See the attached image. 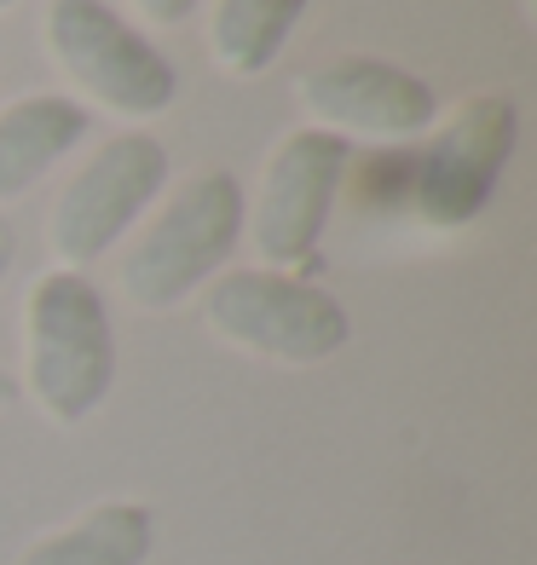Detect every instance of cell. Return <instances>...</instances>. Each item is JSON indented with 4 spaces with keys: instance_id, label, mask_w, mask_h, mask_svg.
Instances as JSON below:
<instances>
[{
    "instance_id": "obj_1",
    "label": "cell",
    "mask_w": 537,
    "mask_h": 565,
    "mask_svg": "<svg viewBox=\"0 0 537 565\" xmlns=\"http://www.w3.org/2000/svg\"><path fill=\"white\" fill-rule=\"evenodd\" d=\"M23 370H30L35 404L59 427L98 416V404L110 398L122 352L110 306L87 271L53 266L35 277L30 306H23Z\"/></svg>"
},
{
    "instance_id": "obj_2",
    "label": "cell",
    "mask_w": 537,
    "mask_h": 565,
    "mask_svg": "<svg viewBox=\"0 0 537 565\" xmlns=\"http://www.w3.org/2000/svg\"><path fill=\"white\" fill-rule=\"evenodd\" d=\"M243 209L249 196L232 168H202L179 179L134 248L122 254V295L145 312H173L202 295L243 237Z\"/></svg>"
},
{
    "instance_id": "obj_3",
    "label": "cell",
    "mask_w": 537,
    "mask_h": 565,
    "mask_svg": "<svg viewBox=\"0 0 537 565\" xmlns=\"http://www.w3.org/2000/svg\"><path fill=\"white\" fill-rule=\"evenodd\" d=\"M202 318H209L220 341H232L254 358H272V364H295V370L329 364L352 341V318L336 295L272 266L220 271L202 289Z\"/></svg>"
},
{
    "instance_id": "obj_4",
    "label": "cell",
    "mask_w": 537,
    "mask_h": 565,
    "mask_svg": "<svg viewBox=\"0 0 537 565\" xmlns=\"http://www.w3.org/2000/svg\"><path fill=\"white\" fill-rule=\"evenodd\" d=\"M46 53L70 87L116 116H162L179 98V70L150 35L122 23L105 0H53L46 7Z\"/></svg>"
},
{
    "instance_id": "obj_5",
    "label": "cell",
    "mask_w": 537,
    "mask_h": 565,
    "mask_svg": "<svg viewBox=\"0 0 537 565\" xmlns=\"http://www.w3.org/2000/svg\"><path fill=\"white\" fill-rule=\"evenodd\" d=\"M168 191V145L157 134H116L75 168V179L59 191L53 220H46V243H53L59 266L87 271L93 260L127 237L139 225L145 209H157V196Z\"/></svg>"
},
{
    "instance_id": "obj_6",
    "label": "cell",
    "mask_w": 537,
    "mask_h": 565,
    "mask_svg": "<svg viewBox=\"0 0 537 565\" xmlns=\"http://www.w3.org/2000/svg\"><path fill=\"white\" fill-rule=\"evenodd\" d=\"M520 139V110L503 93H468L411 168V209L433 231L474 225L503 185Z\"/></svg>"
},
{
    "instance_id": "obj_7",
    "label": "cell",
    "mask_w": 537,
    "mask_h": 565,
    "mask_svg": "<svg viewBox=\"0 0 537 565\" xmlns=\"http://www.w3.org/2000/svg\"><path fill=\"white\" fill-rule=\"evenodd\" d=\"M347 179V139L324 134V127H295L277 139V150L266 157L261 191L243 209V225L254 237V254L272 271H295L306 266V254L318 248L336 191Z\"/></svg>"
},
{
    "instance_id": "obj_8",
    "label": "cell",
    "mask_w": 537,
    "mask_h": 565,
    "mask_svg": "<svg viewBox=\"0 0 537 565\" xmlns=\"http://www.w3.org/2000/svg\"><path fill=\"white\" fill-rule=\"evenodd\" d=\"M301 110L336 139H417L440 121V93L417 70L376 53H341L295 82Z\"/></svg>"
},
{
    "instance_id": "obj_9",
    "label": "cell",
    "mask_w": 537,
    "mask_h": 565,
    "mask_svg": "<svg viewBox=\"0 0 537 565\" xmlns=\"http://www.w3.org/2000/svg\"><path fill=\"white\" fill-rule=\"evenodd\" d=\"M87 105L64 93H30L0 110V202L35 191L75 145L87 139Z\"/></svg>"
},
{
    "instance_id": "obj_10",
    "label": "cell",
    "mask_w": 537,
    "mask_h": 565,
    "mask_svg": "<svg viewBox=\"0 0 537 565\" xmlns=\"http://www.w3.org/2000/svg\"><path fill=\"white\" fill-rule=\"evenodd\" d=\"M157 548V513L145 502H98L82 520L35 536L18 565H145Z\"/></svg>"
},
{
    "instance_id": "obj_11",
    "label": "cell",
    "mask_w": 537,
    "mask_h": 565,
    "mask_svg": "<svg viewBox=\"0 0 537 565\" xmlns=\"http://www.w3.org/2000/svg\"><path fill=\"white\" fill-rule=\"evenodd\" d=\"M313 0H214L209 18V58L225 75H261L289 46L301 12Z\"/></svg>"
},
{
    "instance_id": "obj_12",
    "label": "cell",
    "mask_w": 537,
    "mask_h": 565,
    "mask_svg": "<svg viewBox=\"0 0 537 565\" xmlns=\"http://www.w3.org/2000/svg\"><path fill=\"white\" fill-rule=\"evenodd\" d=\"M134 7L150 18V23H186L197 12V0H134Z\"/></svg>"
},
{
    "instance_id": "obj_13",
    "label": "cell",
    "mask_w": 537,
    "mask_h": 565,
    "mask_svg": "<svg viewBox=\"0 0 537 565\" xmlns=\"http://www.w3.org/2000/svg\"><path fill=\"white\" fill-rule=\"evenodd\" d=\"M7 266H12V225L0 220V282H7Z\"/></svg>"
},
{
    "instance_id": "obj_14",
    "label": "cell",
    "mask_w": 537,
    "mask_h": 565,
    "mask_svg": "<svg viewBox=\"0 0 537 565\" xmlns=\"http://www.w3.org/2000/svg\"><path fill=\"white\" fill-rule=\"evenodd\" d=\"M7 404H12V375L0 370V409H7Z\"/></svg>"
},
{
    "instance_id": "obj_15",
    "label": "cell",
    "mask_w": 537,
    "mask_h": 565,
    "mask_svg": "<svg viewBox=\"0 0 537 565\" xmlns=\"http://www.w3.org/2000/svg\"><path fill=\"white\" fill-rule=\"evenodd\" d=\"M0 7H12V0H0Z\"/></svg>"
}]
</instances>
